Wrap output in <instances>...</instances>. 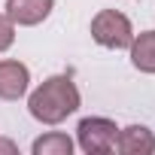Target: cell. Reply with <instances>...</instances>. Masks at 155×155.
<instances>
[{"instance_id":"obj_1","label":"cell","mask_w":155,"mask_h":155,"mask_svg":"<svg viewBox=\"0 0 155 155\" xmlns=\"http://www.w3.org/2000/svg\"><path fill=\"white\" fill-rule=\"evenodd\" d=\"M28 110L43 125H58L79 110V88L70 76H49V79L28 97Z\"/></svg>"},{"instance_id":"obj_8","label":"cell","mask_w":155,"mask_h":155,"mask_svg":"<svg viewBox=\"0 0 155 155\" xmlns=\"http://www.w3.org/2000/svg\"><path fill=\"white\" fill-rule=\"evenodd\" d=\"M34 155H70L73 152V140L61 131H52V134H43L40 140H34Z\"/></svg>"},{"instance_id":"obj_9","label":"cell","mask_w":155,"mask_h":155,"mask_svg":"<svg viewBox=\"0 0 155 155\" xmlns=\"http://www.w3.org/2000/svg\"><path fill=\"white\" fill-rule=\"evenodd\" d=\"M12 43H15V25H12L9 15L0 12V52H6Z\"/></svg>"},{"instance_id":"obj_6","label":"cell","mask_w":155,"mask_h":155,"mask_svg":"<svg viewBox=\"0 0 155 155\" xmlns=\"http://www.w3.org/2000/svg\"><path fill=\"white\" fill-rule=\"evenodd\" d=\"M116 149L122 155H152L155 152V134L146 125H128L119 131Z\"/></svg>"},{"instance_id":"obj_5","label":"cell","mask_w":155,"mask_h":155,"mask_svg":"<svg viewBox=\"0 0 155 155\" xmlns=\"http://www.w3.org/2000/svg\"><path fill=\"white\" fill-rule=\"evenodd\" d=\"M52 6L55 0H6V15L12 18V25L34 28L52 12Z\"/></svg>"},{"instance_id":"obj_3","label":"cell","mask_w":155,"mask_h":155,"mask_svg":"<svg viewBox=\"0 0 155 155\" xmlns=\"http://www.w3.org/2000/svg\"><path fill=\"white\" fill-rule=\"evenodd\" d=\"M76 140H79V149L85 155H107L116 149L119 128H116V122H110L104 116H88L76 128Z\"/></svg>"},{"instance_id":"obj_4","label":"cell","mask_w":155,"mask_h":155,"mask_svg":"<svg viewBox=\"0 0 155 155\" xmlns=\"http://www.w3.org/2000/svg\"><path fill=\"white\" fill-rule=\"evenodd\" d=\"M31 70L21 61H0V97L3 101H18L28 91Z\"/></svg>"},{"instance_id":"obj_2","label":"cell","mask_w":155,"mask_h":155,"mask_svg":"<svg viewBox=\"0 0 155 155\" xmlns=\"http://www.w3.org/2000/svg\"><path fill=\"white\" fill-rule=\"evenodd\" d=\"M91 37L104 49H131L134 31H131L128 15H122L119 9H101L91 18Z\"/></svg>"},{"instance_id":"obj_7","label":"cell","mask_w":155,"mask_h":155,"mask_svg":"<svg viewBox=\"0 0 155 155\" xmlns=\"http://www.w3.org/2000/svg\"><path fill=\"white\" fill-rule=\"evenodd\" d=\"M131 64L140 73H155V31H146L131 40Z\"/></svg>"}]
</instances>
